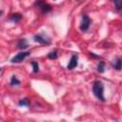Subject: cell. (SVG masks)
Wrapping results in <instances>:
<instances>
[{
  "instance_id": "cell-5",
  "label": "cell",
  "mask_w": 122,
  "mask_h": 122,
  "mask_svg": "<svg viewBox=\"0 0 122 122\" xmlns=\"http://www.w3.org/2000/svg\"><path fill=\"white\" fill-rule=\"evenodd\" d=\"M33 40H34V42L39 43V44H42V45H49V44H51L50 38H46V36L43 35L42 33L35 34L33 36Z\"/></svg>"
},
{
  "instance_id": "cell-6",
  "label": "cell",
  "mask_w": 122,
  "mask_h": 122,
  "mask_svg": "<svg viewBox=\"0 0 122 122\" xmlns=\"http://www.w3.org/2000/svg\"><path fill=\"white\" fill-rule=\"evenodd\" d=\"M78 65V55L77 54H72L70 61H69V64H68V70H73L75 67H77Z\"/></svg>"
},
{
  "instance_id": "cell-8",
  "label": "cell",
  "mask_w": 122,
  "mask_h": 122,
  "mask_svg": "<svg viewBox=\"0 0 122 122\" xmlns=\"http://www.w3.org/2000/svg\"><path fill=\"white\" fill-rule=\"evenodd\" d=\"M21 18H22V15H21L20 13H18V12L12 13V14L10 16V20L12 21V22H15V23L19 22V21L21 20Z\"/></svg>"
},
{
  "instance_id": "cell-2",
  "label": "cell",
  "mask_w": 122,
  "mask_h": 122,
  "mask_svg": "<svg viewBox=\"0 0 122 122\" xmlns=\"http://www.w3.org/2000/svg\"><path fill=\"white\" fill-rule=\"evenodd\" d=\"M34 6L36 8H38L42 13H48L51 10V8L49 4H47L44 0H36L34 2Z\"/></svg>"
},
{
  "instance_id": "cell-9",
  "label": "cell",
  "mask_w": 122,
  "mask_h": 122,
  "mask_svg": "<svg viewBox=\"0 0 122 122\" xmlns=\"http://www.w3.org/2000/svg\"><path fill=\"white\" fill-rule=\"evenodd\" d=\"M30 104V99L29 98H22L18 102V105L20 107H29Z\"/></svg>"
},
{
  "instance_id": "cell-15",
  "label": "cell",
  "mask_w": 122,
  "mask_h": 122,
  "mask_svg": "<svg viewBox=\"0 0 122 122\" xmlns=\"http://www.w3.org/2000/svg\"><path fill=\"white\" fill-rule=\"evenodd\" d=\"M31 66H32V69H33V72H38L39 71V65H38V63L37 62H35V61H32L31 62Z\"/></svg>"
},
{
  "instance_id": "cell-16",
  "label": "cell",
  "mask_w": 122,
  "mask_h": 122,
  "mask_svg": "<svg viewBox=\"0 0 122 122\" xmlns=\"http://www.w3.org/2000/svg\"><path fill=\"white\" fill-rule=\"evenodd\" d=\"M90 55H91V56H92V57H94V58H100L98 55H95L93 52H90Z\"/></svg>"
},
{
  "instance_id": "cell-11",
  "label": "cell",
  "mask_w": 122,
  "mask_h": 122,
  "mask_svg": "<svg viewBox=\"0 0 122 122\" xmlns=\"http://www.w3.org/2000/svg\"><path fill=\"white\" fill-rule=\"evenodd\" d=\"M57 56H58V54H57V51L56 50H53V51H50L48 53V55H47V57L50 58V59H56Z\"/></svg>"
},
{
  "instance_id": "cell-4",
  "label": "cell",
  "mask_w": 122,
  "mask_h": 122,
  "mask_svg": "<svg viewBox=\"0 0 122 122\" xmlns=\"http://www.w3.org/2000/svg\"><path fill=\"white\" fill-rule=\"evenodd\" d=\"M91 25V19L87 14H83L82 15V21L80 24V30L82 31H87L88 29L90 28Z\"/></svg>"
},
{
  "instance_id": "cell-3",
  "label": "cell",
  "mask_w": 122,
  "mask_h": 122,
  "mask_svg": "<svg viewBox=\"0 0 122 122\" xmlns=\"http://www.w3.org/2000/svg\"><path fill=\"white\" fill-rule=\"evenodd\" d=\"M30 51H21V52H19V53H17L16 55H14L11 59H10V62L11 63H20V62H22L25 58H27L29 55H30Z\"/></svg>"
},
{
  "instance_id": "cell-13",
  "label": "cell",
  "mask_w": 122,
  "mask_h": 122,
  "mask_svg": "<svg viewBox=\"0 0 122 122\" xmlns=\"http://www.w3.org/2000/svg\"><path fill=\"white\" fill-rule=\"evenodd\" d=\"M104 71H105V63L103 61H99V63L97 65V71L102 73V72H104Z\"/></svg>"
},
{
  "instance_id": "cell-12",
  "label": "cell",
  "mask_w": 122,
  "mask_h": 122,
  "mask_svg": "<svg viewBox=\"0 0 122 122\" xmlns=\"http://www.w3.org/2000/svg\"><path fill=\"white\" fill-rule=\"evenodd\" d=\"M112 2H113L116 10L118 11H120L121 9H122V0H112Z\"/></svg>"
},
{
  "instance_id": "cell-17",
  "label": "cell",
  "mask_w": 122,
  "mask_h": 122,
  "mask_svg": "<svg viewBox=\"0 0 122 122\" xmlns=\"http://www.w3.org/2000/svg\"><path fill=\"white\" fill-rule=\"evenodd\" d=\"M2 15V10H0V16Z\"/></svg>"
},
{
  "instance_id": "cell-7",
  "label": "cell",
  "mask_w": 122,
  "mask_h": 122,
  "mask_svg": "<svg viewBox=\"0 0 122 122\" xmlns=\"http://www.w3.org/2000/svg\"><path fill=\"white\" fill-rule=\"evenodd\" d=\"M29 47V44H28V41L26 38H21L17 41V48L20 49V50H26L27 48Z\"/></svg>"
},
{
  "instance_id": "cell-14",
  "label": "cell",
  "mask_w": 122,
  "mask_h": 122,
  "mask_svg": "<svg viewBox=\"0 0 122 122\" xmlns=\"http://www.w3.org/2000/svg\"><path fill=\"white\" fill-rule=\"evenodd\" d=\"M113 67H114V69L115 70H117V71H120L121 70V58H117L116 59V61L114 62V64H113Z\"/></svg>"
},
{
  "instance_id": "cell-19",
  "label": "cell",
  "mask_w": 122,
  "mask_h": 122,
  "mask_svg": "<svg viewBox=\"0 0 122 122\" xmlns=\"http://www.w3.org/2000/svg\"><path fill=\"white\" fill-rule=\"evenodd\" d=\"M53 1H55V0H53Z\"/></svg>"
},
{
  "instance_id": "cell-1",
  "label": "cell",
  "mask_w": 122,
  "mask_h": 122,
  "mask_svg": "<svg viewBox=\"0 0 122 122\" xmlns=\"http://www.w3.org/2000/svg\"><path fill=\"white\" fill-rule=\"evenodd\" d=\"M92 92L94 94V96L100 100L101 102L105 101V97H104V85L101 81L97 80L93 83L92 85Z\"/></svg>"
},
{
  "instance_id": "cell-18",
  "label": "cell",
  "mask_w": 122,
  "mask_h": 122,
  "mask_svg": "<svg viewBox=\"0 0 122 122\" xmlns=\"http://www.w3.org/2000/svg\"><path fill=\"white\" fill-rule=\"evenodd\" d=\"M0 71H1V68H0Z\"/></svg>"
},
{
  "instance_id": "cell-10",
  "label": "cell",
  "mask_w": 122,
  "mask_h": 122,
  "mask_svg": "<svg viewBox=\"0 0 122 122\" xmlns=\"http://www.w3.org/2000/svg\"><path fill=\"white\" fill-rule=\"evenodd\" d=\"M10 86H19L20 85V80L15 75H12L11 78H10Z\"/></svg>"
}]
</instances>
